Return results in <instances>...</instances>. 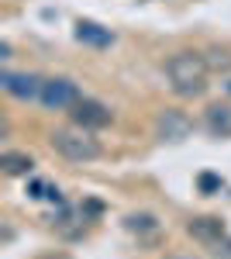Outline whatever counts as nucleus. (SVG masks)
Listing matches in <instances>:
<instances>
[{
  "mask_svg": "<svg viewBox=\"0 0 231 259\" xmlns=\"http://www.w3.org/2000/svg\"><path fill=\"white\" fill-rule=\"evenodd\" d=\"M207 73H211L207 56L190 52V49L187 52H173L166 59L169 87H173V94H179V97H204L207 94Z\"/></svg>",
  "mask_w": 231,
  "mask_h": 259,
  "instance_id": "nucleus-1",
  "label": "nucleus"
},
{
  "mask_svg": "<svg viewBox=\"0 0 231 259\" xmlns=\"http://www.w3.org/2000/svg\"><path fill=\"white\" fill-rule=\"evenodd\" d=\"M49 145L69 162H90V159L100 156V142L94 139V132H90V128H79V124L52 128V132H49Z\"/></svg>",
  "mask_w": 231,
  "mask_h": 259,
  "instance_id": "nucleus-2",
  "label": "nucleus"
},
{
  "mask_svg": "<svg viewBox=\"0 0 231 259\" xmlns=\"http://www.w3.org/2000/svg\"><path fill=\"white\" fill-rule=\"evenodd\" d=\"M41 104L49 107V111H69L79 97V87L73 80H66V76H52V80H45L41 83Z\"/></svg>",
  "mask_w": 231,
  "mask_h": 259,
  "instance_id": "nucleus-3",
  "label": "nucleus"
},
{
  "mask_svg": "<svg viewBox=\"0 0 231 259\" xmlns=\"http://www.w3.org/2000/svg\"><path fill=\"white\" fill-rule=\"evenodd\" d=\"M190 118L183 114V111H176V107H166V111H159V118H155V135L162 142H183L190 135Z\"/></svg>",
  "mask_w": 231,
  "mask_h": 259,
  "instance_id": "nucleus-4",
  "label": "nucleus"
},
{
  "mask_svg": "<svg viewBox=\"0 0 231 259\" xmlns=\"http://www.w3.org/2000/svg\"><path fill=\"white\" fill-rule=\"evenodd\" d=\"M69 114H73V124H79V128H107L111 124V111L100 104V100H90V97H83L76 100L73 107H69Z\"/></svg>",
  "mask_w": 231,
  "mask_h": 259,
  "instance_id": "nucleus-5",
  "label": "nucleus"
},
{
  "mask_svg": "<svg viewBox=\"0 0 231 259\" xmlns=\"http://www.w3.org/2000/svg\"><path fill=\"white\" fill-rule=\"evenodd\" d=\"M41 83L38 76H31V73H4L0 76V87L11 94V97L18 100H38L41 97Z\"/></svg>",
  "mask_w": 231,
  "mask_h": 259,
  "instance_id": "nucleus-6",
  "label": "nucleus"
},
{
  "mask_svg": "<svg viewBox=\"0 0 231 259\" xmlns=\"http://www.w3.org/2000/svg\"><path fill=\"white\" fill-rule=\"evenodd\" d=\"M187 232H190L197 242H204V245H221V239H224V221L214 218V214H204V218H190Z\"/></svg>",
  "mask_w": 231,
  "mask_h": 259,
  "instance_id": "nucleus-7",
  "label": "nucleus"
},
{
  "mask_svg": "<svg viewBox=\"0 0 231 259\" xmlns=\"http://www.w3.org/2000/svg\"><path fill=\"white\" fill-rule=\"evenodd\" d=\"M204 124L214 139H231V104H211L204 114Z\"/></svg>",
  "mask_w": 231,
  "mask_h": 259,
  "instance_id": "nucleus-8",
  "label": "nucleus"
},
{
  "mask_svg": "<svg viewBox=\"0 0 231 259\" xmlns=\"http://www.w3.org/2000/svg\"><path fill=\"white\" fill-rule=\"evenodd\" d=\"M76 41L94 45V49H107L114 35H111V28H100L97 21H76Z\"/></svg>",
  "mask_w": 231,
  "mask_h": 259,
  "instance_id": "nucleus-9",
  "label": "nucleus"
},
{
  "mask_svg": "<svg viewBox=\"0 0 231 259\" xmlns=\"http://www.w3.org/2000/svg\"><path fill=\"white\" fill-rule=\"evenodd\" d=\"M0 169H4L7 177H28V173L35 169V159H31L28 152H4V156H0Z\"/></svg>",
  "mask_w": 231,
  "mask_h": 259,
  "instance_id": "nucleus-10",
  "label": "nucleus"
},
{
  "mask_svg": "<svg viewBox=\"0 0 231 259\" xmlns=\"http://www.w3.org/2000/svg\"><path fill=\"white\" fill-rule=\"evenodd\" d=\"M128 232H135V235H155L159 232V221L152 214H128Z\"/></svg>",
  "mask_w": 231,
  "mask_h": 259,
  "instance_id": "nucleus-11",
  "label": "nucleus"
},
{
  "mask_svg": "<svg viewBox=\"0 0 231 259\" xmlns=\"http://www.w3.org/2000/svg\"><path fill=\"white\" fill-rule=\"evenodd\" d=\"M197 183H200V190H204V194L221 190V177H214V173H200V180H197Z\"/></svg>",
  "mask_w": 231,
  "mask_h": 259,
  "instance_id": "nucleus-12",
  "label": "nucleus"
},
{
  "mask_svg": "<svg viewBox=\"0 0 231 259\" xmlns=\"http://www.w3.org/2000/svg\"><path fill=\"white\" fill-rule=\"evenodd\" d=\"M214 59H207V66H211V69H228L231 66V56L228 52H211Z\"/></svg>",
  "mask_w": 231,
  "mask_h": 259,
  "instance_id": "nucleus-13",
  "label": "nucleus"
},
{
  "mask_svg": "<svg viewBox=\"0 0 231 259\" xmlns=\"http://www.w3.org/2000/svg\"><path fill=\"white\" fill-rule=\"evenodd\" d=\"M28 197H45V183H41V180H35V183H31V194H28Z\"/></svg>",
  "mask_w": 231,
  "mask_h": 259,
  "instance_id": "nucleus-14",
  "label": "nucleus"
},
{
  "mask_svg": "<svg viewBox=\"0 0 231 259\" xmlns=\"http://www.w3.org/2000/svg\"><path fill=\"white\" fill-rule=\"evenodd\" d=\"M35 259H73L69 252H41V256H35Z\"/></svg>",
  "mask_w": 231,
  "mask_h": 259,
  "instance_id": "nucleus-15",
  "label": "nucleus"
},
{
  "mask_svg": "<svg viewBox=\"0 0 231 259\" xmlns=\"http://www.w3.org/2000/svg\"><path fill=\"white\" fill-rule=\"evenodd\" d=\"M217 256H224V259H231V242L224 245V249H217Z\"/></svg>",
  "mask_w": 231,
  "mask_h": 259,
  "instance_id": "nucleus-16",
  "label": "nucleus"
},
{
  "mask_svg": "<svg viewBox=\"0 0 231 259\" xmlns=\"http://www.w3.org/2000/svg\"><path fill=\"white\" fill-rule=\"evenodd\" d=\"M169 259H193V256H169Z\"/></svg>",
  "mask_w": 231,
  "mask_h": 259,
  "instance_id": "nucleus-17",
  "label": "nucleus"
},
{
  "mask_svg": "<svg viewBox=\"0 0 231 259\" xmlns=\"http://www.w3.org/2000/svg\"><path fill=\"white\" fill-rule=\"evenodd\" d=\"M224 87H228V94H231V83H224Z\"/></svg>",
  "mask_w": 231,
  "mask_h": 259,
  "instance_id": "nucleus-18",
  "label": "nucleus"
}]
</instances>
